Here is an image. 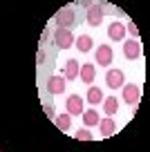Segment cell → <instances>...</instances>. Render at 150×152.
Wrapping results in <instances>:
<instances>
[{
  "label": "cell",
  "mask_w": 150,
  "mask_h": 152,
  "mask_svg": "<svg viewBox=\"0 0 150 152\" xmlns=\"http://www.w3.org/2000/svg\"><path fill=\"white\" fill-rule=\"evenodd\" d=\"M54 23H56L58 27L70 29V27H74V25L79 23V16H76V11L72 9V7H63V9L56 11V16H54Z\"/></svg>",
  "instance_id": "cell-1"
},
{
  "label": "cell",
  "mask_w": 150,
  "mask_h": 152,
  "mask_svg": "<svg viewBox=\"0 0 150 152\" xmlns=\"http://www.w3.org/2000/svg\"><path fill=\"white\" fill-rule=\"evenodd\" d=\"M74 34H72V29H65V27H56L54 29V43H56L58 49H70L74 47Z\"/></svg>",
  "instance_id": "cell-2"
},
{
  "label": "cell",
  "mask_w": 150,
  "mask_h": 152,
  "mask_svg": "<svg viewBox=\"0 0 150 152\" xmlns=\"http://www.w3.org/2000/svg\"><path fill=\"white\" fill-rule=\"evenodd\" d=\"M112 61H114V49L110 47V45H99L94 63L101 65V67H110V63H112Z\"/></svg>",
  "instance_id": "cell-3"
},
{
  "label": "cell",
  "mask_w": 150,
  "mask_h": 152,
  "mask_svg": "<svg viewBox=\"0 0 150 152\" xmlns=\"http://www.w3.org/2000/svg\"><path fill=\"white\" fill-rule=\"evenodd\" d=\"M126 74H123L121 69H108V74H105V85L110 87V90H123V85H126Z\"/></svg>",
  "instance_id": "cell-4"
},
{
  "label": "cell",
  "mask_w": 150,
  "mask_h": 152,
  "mask_svg": "<svg viewBox=\"0 0 150 152\" xmlns=\"http://www.w3.org/2000/svg\"><path fill=\"white\" fill-rule=\"evenodd\" d=\"M65 110L70 116H79V114L85 112V105H83V99H81L79 94H70L65 101Z\"/></svg>",
  "instance_id": "cell-5"
},
{
  "label": "cell",
  "mask_w": 150,
  "mask_h": 152,
  "mask_svg": "<svg viewBox=\"0 0 150 152\" xmlns=\"http://www.w3.org/2000/svg\"><path fill=\"white\" fill-rule=\"evenodd\" d=\"M90 9H88V25L90 27H99L101 25V20H103V16H105V9L101 5H92L90 2Z\"/></svg>",
  "instance_id": "cell-6"
},
{
  "label": "cell",
  "mask_w": 150,
  "mask_h": 152,
  "mask_svg": "<svg viewBox=\"0 0 150 152\" xmlns=\"http://www.w3.org/2000/svg\"><path fill=\"white\" fill-rule=\"evenodd\" d=\"M123 54H126L128 61H135V58L141 56V43L137 38H128L126 43H123Z\"/></svg>",
  "instance_id": "cell-7"
},
{
  "label": "cell",
  "mask_w": 150,
  "mask_h": 152,
  "mask_svg": "<svg viewBox=\"0 0 150 152\" xmlns=\"http://www.w3.org/2000/svg\"><path fill=\"white\" fill-rule=\"evenodd\" d=\"M139 99H141V87L139 85H132V83L123 85V101H126L128 105H137Z\"/></svg>",
  "instance_id": "cell-8"
},
{
  "label": "cell",
  "mask_w": 150,
  "mask_h": 152,
  "mask_svg": "<svg viewBox=\"0 0 150 152\" xmlns=\"http://www.w3.org/2000/svg\"><path fill=\"white\" fill-rule=\"evenodd\" d=\"M65 87H67L65 76H52V78L47 81V92H49V94H63Z\"/></svg>",
  "instance_id": "cell-9"
},
{
  "label": "cell",
  "mask_w": 150,
  "mask_h": 152,
  "mask_svg": "<svg viewBox=\"0 0 150 152\" xmlns=\"http://www.w3.org/2000/svg\"><path fill=\"white\" fill-rule=\"evenodd\" d=\"M126 25L123 23H119V20H112L110 23V27H108V36L112 38V40H123L126 38Z\"/></svg>",
  "instance_id": "cell-10"
},
{
  "label": "cell",
  "mask_w": 150,
  "mask_h": 152,
  "mask_svg": "<svg viewBox=\"0 0 150 152\" xmlns=\"http://www.w3.org/2000/svg\"><path fill=\"white\" fill-rule=\"evenodd\" d=\"M79 78L83 83H88V85H92V81L96 78V67H94L92 63H83V65H81V72H79Z\"/></svg>",
  "instance_id": "cell-11"
},
{
  "label": "cell",
  "mask_w": 150,
  "mask_h": 152,
  "mask_svg": "<svg viewBox=\"0 0 150 152\" xmlns=\"http://www.w3.org/2000/svg\"><path fill=\"white\" fill-rule=\"evenodd\" d=\"M79 72H81V65H79V61L70 58V61L65 63V69H63V76H65V81H76V78H79Z\"/></svg>",
  "instance_id": "cell-12"
},
{
  "label": "cell",
  "mask_w": 150,
  "mask_h": 152,
  "mask_svg": "<svg viewBox=\"0 0 150 152\" xmlns=\"http://www.w3.org/2000/svg\"><path fill=\"white\" fill-rule=\"evenodd\" d=\"M92 45H94V40H92V36H88V34H81V36L74 40V47L79 49L81 54L92 52Z\"/></svg>",
  "instance_id": "cell-13"
},
{
  "label": "cell",
  "mask_w": 150,
  "mask_h": 152,
  "mask_svg": "<svg viewBox=\"0 0 150 152\" xmlns=\"http://www.w3.org/2000/svg\"><path fill=\"white\" fill-rule=\"evenodd\" d=\"M103 99H105V96H103V90H101V87H99V85H90V90H88V99H85L90 105H99V103H103Z\"/></svg>",
  "instance_id": "cell-14"
},
{
  "label": "cell",
  "mask_w": 150,
  "mask_h": 152,
  "mask_svg": "<svg viewBox=\"0 0 150 152\" xmlns=\"http://www.w3.org/2000/svg\"><path fill=\"white\" fill-rule=\"evenodd\" d=\"M99 130H101V134L110 137V134L117 132V123H114L112 116H105V119H101V123H99Z\"/></svg>",
  "instance_id": "cell-15"
},
{
  "label": "cell",
  "mask_w": 150,
  "mask_h": 152,
  "mask_svg": "<svg viewBox=\"0 0 150 152\" xmlns=\"http://www.w3.org/2000/svg\"><path fill=\"white\" fill-rule=\"evenodd\" d=\"M83 123H85V128H92V125H99V123H101L99 112H96L94 107H90V110H85V112H83Z\"/></svg>",
  "instance_id": "cell-16"
},
{
  "label": "cell",
  "mask_w": 150,
  "mask_h": 152,
  "mask_svg": "<svg viewBox=\"0 0 150 152\" xmlns=\"http://www.w3.org/2000/svg\"><path fill=\"white\" fill-rule=\"evenodd\" d=\"M103 110H105V116H114L119 110V101L114 99V96H108V99H103Z\"/></svg>",
  "instance_id": "cell-17"
},
{
  "label": "cell",
  "mask_w": 150,
  "mask_h": 152,
  "mask_svg": "<svg viewBox=\"0 0 150 152\" xmlns=\"http://www.w3.org/2000/svg\"><path fill=\"white\" fill-rule=\"evenodd\" d=\"M54 123H56L58 130H63V132H65V130L72 128V116H70L67 112H63V114H58L56 119H54Z\"/></svg>",
  "instance_id": "cell-18"
},
{
  "label": "cell",
  "mask_w": 150,
  "mask_h": 152,
  "mask_svg": "<svg viewBox=\"0 0 150 152\" xmlns=\"http://www.w3.org/2000/svg\"><path fill=\"white\" fill-rule=\"evenodd\" d=\"M76 139H79V141H92V132H90L88 128H83V130H79V132H76Z\"/></svg>",
  "instance_id": "cell-19"
},
{
  "label": "cell",
  "mask_w": 150,
  "mask_h": 152,
  "mask_svg": "<svg viewBox=\"0 0 150 152\" xmlns=\"http://www.w3.org/2000/svg\"><path fill=\"white\" fill-rule=\"evenodd\" d=\"M126 29H128V34H130L132 38L139 36V29H137V25H135V23H128V25H126Z\"/></svg>",
  "instance_id": "cell-20"
}]
</instances>
